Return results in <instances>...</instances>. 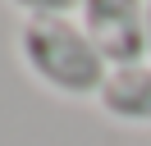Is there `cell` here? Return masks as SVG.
<instances>
[{"instance_id":"obj_4","label":"cell","mask_w":151,"mask_h":146,"mask_svg":"<svg viewBox=\"0 0 151 146\" xmlns=\"http://www.w3.org/2000/svg\"><path fill=\"white\" fill-rule=\"evenodd\" d=\"M9 5L28 18H78L83 0H9Z\"/></svg>"},{"instance_id":"obj_1","label":"cell","mask_w":151,"mask_h":146,"mask_svg":"<svg viewBox=\"0 0 151 146\" xmlns=\"http://www.w3.org/2000/svg\"><path fill=\"white\" fill-rule=\"evenodd\" d=\"M19 55H23V69L46 91L69 100L101 96L105 78H110V64L101 59V50L92 46L78 18H23Z\"/></svg>"},{"instance_id":"obj_5","label":"cell","mask_w":151,"mask_h":146,"mask_svg":"<svg viewBox=\"0 0 151 146\" xmlns=\"http://www.w3.org/2000/svg\"><path fill=\"white\" fill-rule=\"evenodd\" d=\"M147 64H151V0H147Z\"/></svg>"},{"instance_id":"obj_2","label":"cell","mask_w":151,"mask_h":146,"mask_svg":"<svg viewBox=\"0 0 151 146\" xmlns=\"http://www.w3.org/2000/svg\"><path fill=\"white\" fill-rule=\"evenodd\" d=\"M78 23L110 69L147 64V0H83Z\"/></svg>"},{"instance_id":"obj_3","label":"cell","mask_w":151,"mask_h":146,"mask_svg":"<svg viewBox=\"0 0 151 146\" xmlns=\"http://www.w3.org/2000/svg\"><path fill=\"white\" fill-rule=\"evenodd\" d=\"M96 100L114 123H151V64L110 69Z\"/></svg>"}]
</instances>
